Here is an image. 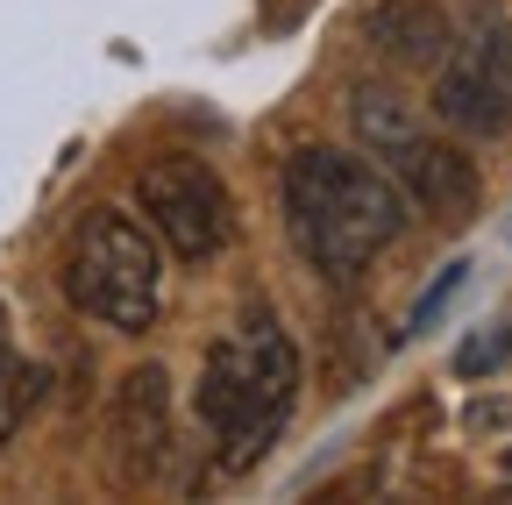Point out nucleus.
Segmentation results:
<instances>
[{"instance_id":"obj_1","label":"nucleus","mask_w":512,"mask_h":505,"mask_svg":"<svg viewBox=\"0 0 512 505\" xmlns=\"http://www.w3.org/2000/svg\"><path fill=\"white\" fill-rule=\"evenodd\" d=\"M406 228V193L392 171L349 150H299L285 164V235L320 278L370 271L377 249H392Z\"/></svg>"},{"instance_id":"obj_2","label":"nucleus","mask_w":512,"mask_h":505,"mask_svg":"<svg viewBox=\"0 0 512 505\" xmlns=\"http://www.w3.org/2000/svg\"><path fill=\"white\" fill-rule=\"evenodd\" d=\"M292 392H299V349L264 306H249L228 335H214V349L200 363V385H192L200 420L228 441L221 470H242L278 434V420L292 413Z\"/></svg>"},{"instance_id":"obj_3","label":"nucleus","mask_w":512,"mask_h":505,"mask_svg":"<svg viewBox=\"0 0 512 505\" xmlns=\"http://www.w3.org/2000/svg\"><path fill=\"white\" fill-rule=\"evenodd\" d=\"M64 299L86 321L114 328V335H143L157 321V292H164V242L121 207H93L79 214L72 242H64Z\"/></svg>"},{"instance_id":"obj_4","label":"nucleus","mask_w":512,"mask_h":505,"mask_svg":"<svg viewBox=\"0 0 512 505\" xmlns=\"http://www.w3.org/2000/svg\"><path fill=\"white\" fill-rule=\"evenodd\" d=\"M349 121H356V143L392 164L406 207H420L427 221H470V207H477V164L456 143L427 136L399 93H356Z\"/></svg>"},{"instance_id":"obj_5","label":"nucleus","mask_w":512,"mask_h":505,"mask_svg":"<svg viewBox=\"0 0 512 505\" xmlns=\"http://www.w3.org/2000/svg\"><path fill=\"white\" fill-rule=\"evenodd\" d=\"M136 214L178 264H214L235 235V200L200 157H150L136 171Z\"/></svg>"},{"instance_id":"obj_6","label":"nucleus","mask_w":512,"mask_h":505,"mask_svg":"<svg viewBox=\"0 0 512 505\" xmlns=\"http://www.w3.org/2000/svg\"><path fill=\"white\" fill-rule=\"evenodd\" d=\"M434 114L463 136H498L512 121V22H484L441 50Z\"/></svg>"},{"instance_id":"obj_7","label":"nucleus","mask_w":512,"mask_h":505,"mask_svg":"<svg viewBox=\"0 0 512 505\" xmlns=\"http://www.w3.org/2000/svg\"><path fill=\"white\" fill-rule=\"evenodd\" d=\"M114 463L128 484H143L157 463H164V441H171V406H164V370H136L114 399Z\"/></svg>"},{"instance_id":"obj_8","label":"nucleus","mask_w":512,"mask_h":505,"mask_svg":"<svg viewBox=\"0 0 512 505\" xmlns=\"http://www.w3.org/2000/svg\"><path fill=\"white\" fill-rule=\"evenodd\" d=\"M370 43L392 57V65H441V50L456 36H448V22L427 8V0H392V8H377Z\"/></svg>"},{"instance_id":"obj_9","label":"nucleus","mask_w":512,"mask_h":505,"mask_svg":"<svg viewBox=\"0 0 512 505\" xmlns=\"http://www.w3.org/2000/svg\"><path fill=\"white\" fill-rule=\"evenodd\" d=\"M29 399H36V370L8 349V313H0V441H8V434L22 427Z\"/></svg>"},{"instance_id":"obj_10","label":"nucleus","mask_w":512,"mask_h":505,"mask_svg":"<svg viewBox=\"0 0 512 505\" xmlns=\"http://www.w3.org/2000/svg\"><path fill=\"white\" fill-rule=\"evenodd\" d=\"M505 349H512V335H505V328H484L477 342H463V356H456V370H463V377H484L491 363H505Z\"/></svg>"},{"instance_id":"obj_11","label":"nucleus","mask_w":512,"mask_h":505,"mask_svg":"<svg viewBox=\"0 0 512 505\" xmlns=\"http://www.w3.org/2000/svg\"><path fill=\"white\" fill-rule=\"evenodd\" d=\"M463 271H470V264H448V271H441V285H434V292H427V299L413 306V328H427V321H434V313H441V299L463 285Z\"/></svg>"}]
</instances>
